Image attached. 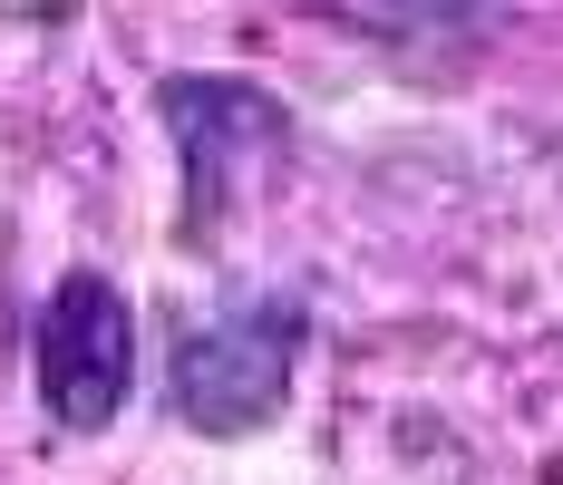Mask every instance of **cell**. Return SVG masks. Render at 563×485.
I'll return each instance as SVG.
<instances>
[{
    "mask_svg": "<svg viewBox=\"0 0 563 485\" xmlns=\"http://www.w3.org/2000/svg\"><path fill=\"white\" fill-rule=\"evenodd\" d=\"M175 156H185V243L224 233V214L291 156V117L253 78H166L156 88Z\"/></svg>",
    "mask_w": 563,
    "mask_h": 485,
    "instance_id": "2",
    "label": "cell"
},
{
    "mask_svg": "<svg viewBox=\"0 0 563 485\" xmlns=\"http://www.w3.org/2000/svg\"><path fill=\"white\" fill-rule=\"evenodd\" d=\"M301 301H282V291H253V301H233L214 311L205 330H185L175 340V418L205 437H253L282 418V398H291V360H301Z\"/></svg>",
    "mask_w": 563,
    "mask_h": 485,
    "instance_id": "1",
    "label": "cell"
},
{
    "mask_svg": "<svg viewBox=\"0 0 563 485\" xmlns=\"http://www.w3.org/2000/svg\"><path fill=\"white\" fill-rule=\"evenodd\" d=\"M30 360H40V408L68 437H98L126 408V388H136V311H126V291L108 272H68L40 301Z\"/></svg>",
    "mask_w": 563,
    "mask_h": 485,
    "instance_id": "3",
    "label": "cell"
},
{
    "mask_svg": "<svg viewBox=\"0 0 563 485\" xmlns=\"http://www.w3.org/2000/svg\"><path fill=\"white\" fill-rule=\"evenodd\" d=\"M301 10H321L340 30H369V40H456V30H476L486 0H301Z\"/></svg>",
    "mask_w": 563,
    "mask_h": 485,
    "instance_id": "4",
    "label": "cell"
}]
</instances>
